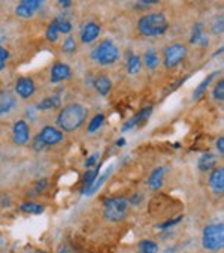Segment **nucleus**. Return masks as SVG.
<instances>
[{
    "mask_svg": "<svg viewBox=\"0 0 224 253\" xmlns=\"http://www.w3.org/2000/svg\"><path fill=\"white\" fill-rule=\"evenodd\" d=\"M54 23H55V26H57V30H59V33L69 35V33L72 32V24H71L68 20L62 18V17L54 18Z\"/></svg>",
    "mask_w": 224,
    "mask_h": 253,
    "instance_id": "27",
    "label": "nucleus"
},
{
    "mask_svg": "<svg viewBox=\"0 0 224 253\" xmlns=\"http://www.w3.org/2000/svg\"><path fill=\"white\" fill-rule=\"evenodd\" d=\"M202 246L211 252H217V250L223 249V246H224V226H223V223L208 225L203 229Z\"/></svg>",
    "mask_w": 224,
    "mask_h": 253,
    "instance_id": "5",
    "label": "nucleus"
},
{
    "mask_svg": "<svg viewBox=\"0 0 224 253\" xmlns=\"http://www.w3.org/2000/svg\"><path fill=\"white\" fill-rule=\"evenodd\" d=\"M181 219H183V216H180V217H177V219H174V220H169V222H166V223L160 225L158 228H160V229H166V228H169V226H174V223H178V222H180Z\"/></svg>",
    "mask_w": 224,
    "mask_h": 253,
    "instance_id": "37",
    "label": "nucleus"
},
{
    "mask_svg": "<svg viewBox=\"0 0 224 253\" xmlns=\"http://www.w3.org/2000/svg\"><path fill=\"white\" fill-rule=\"evenodd\" d=\"M35 90H36V87H35V83H33L32 78H29V77L18 78V81L15 84V91H17V94L20 97L29 99V97H32L35 94Z\"/></svg>",
    "mask_w": 224,
    "mask_h": 253,
    "instance_id": "10",
    "label": "nucleus"
},
{
    "mask_svg": "<svg viewBox=\"0 0 224 253\" xmlns=\"http://www.w3.org/2000/svg\"><path fill=\"white\" fill-rule=\"evenodd\" d=\"M62 105V100H60V96L59 94H54L51 97H45L42 99L40 102L36 104V110L37 111H46V110H51V108H59Z\"/></svg>",
    "mask_w": 224,
    "mask_h": 253,
    "instance_id": "17",
    "label": "nucleus"
},
{
    "mask_svg": "<svg viewBox=\"0 0 224 253\" xmlns=\"http://www.w3.org/2000/svg\"><path fill=\"white\" fill-rule=\"evenodd\" d=\"M17 107V97L8 90H0V116L11 113Z\"/></svg>",
    "mask_w": 224,
    "mask_h": 253,
    "instance_id": "11",
    "label": "nucleus"
},
{
    "mask_svg": "<svg viewBox=\"0 0 224 253\" xmlns=\"http://www.w3.org/2000/svg\"><path fill=\"white\" fill-rule=\"evenodd\" d=\"M144 62H145V65H147V68L148 69H155L157 66H158V56H157V53L154 51V49H148V51L145 53V56H144Z\"/></svg>",
    "mask_w": 224,
    "mask_h": 253,
    "instance_id": "25",
    "label": "nucleus"
},
{
    "mask_svg": "<svg viewBox=\"0 0 224 253\" xmlns=\"http://www.w3.org/2000/svg\"><path fill=\"white\" fill-rule=\"evenodd\" d=\"M187 56V48L183 43H174L164 49V66L167 69L178 66Z\"/></svg>",
    "mask_w": 224,
    "mask_h": 253,
    "instance_id": "7",
    "label": "nucleus"
},
{
    "mask_svg": "<svg viewBox=\"0 0 224 253\" xmlns=\"http://www.w3.org/2000/svg\"><path fill=\"white\" fill-rule=\"evenodd\" d=\"M63 141V132L52 126H43L42 130L33 139V148L40 151L49 145H57Z\"/></svg>",
    "mask_w": 224,
    "mask_h": 253,
    "instance_id": "6",
    "label": "nucleus"
},
{
    "mask_svg": "<svg viewBox=\"0 0 224 253\" xmlns=\"http://www.w3.org/2000/svg\"><path fill=\"white\" fill-rule=\"evenodd\" d=\"M142 69V62H141V57L136 56V54H130V57L127 59V71L130 75H135V74H139Z\"/></svg>",
    "mask_w": 224,
    "mask_h": 253,
    "instance_id": "23",
    "label": "nucleus"
},
{
    "mask_svg": "<svg viewBox=\"0 0 224 253\" xmlns=\"http://www.w3.org/2000/svg\"><path fill=\"white\" fill-rule=\"evenodd\" d=\"M151 113H152V107H148V108L141 110L133 119H130L129 122H126V123L123 125V130L126 132V130H130V129L136 127V126H141L144 122L148 120V117L151 116Z\"/></svg>",
    "mask_w": 224,
    "mask_h": 253,
    "instance_id": "14",
    "label": "nucleus"
},
{
    "mask_svg": "<svg viewBox=\"0 0 224 253\" xmlns=\"http://www.w3.org/2000/svg\"><path fill=\"white\" fill-rule=\"evenodd\" d=\"M94 87L96 90L102 94V96H106L112 87V83H111V78H108L106 75H100L94 80Z\"/></svg>",
    "mask_w": 224,
    "mask_h": 253,
    "instance_id": "19",
    "label": "nucleus"
},
{
    "mask_svg": "<svg viewBox=\"0 0 224 253\" xmlns=\"http://www.w3.org/2000/svg\"><path fill=\"white\" fill-rule=\"evenodd\" d=\"M21 210L24 213H30V214H40L43 211V207L36 204V202H24L21 206Z\"/></svg>",
    "mask_w": 224,
    "mask_h": 253,
    "instance_id": "28",
    "label": "nucleus"
},
{
    "mask_svg": "<svg viewBox=\"0 0 224 253\" xmlns=\"http://www.w3.org/2000/svg\"><path fill=\"white\" fill-rule=\"evenodd\" d=\"M118 57H120V51H118L117 45L109 39L99 43L91 53V59L102 66L115 63L118 60Z\"/></svg>",
    "mask_w": 224,
    "mask_h": 253,
    "instance_id": "3",
    "label": "nucleus"
},
{
    "mask_svg": "<svg viewBox=\"0 0 224 253\" xmlns=\"http://www.w3.org/2000/svg\"><path fill=\"white\" fill-rule=\"evenodd\" d=\"M99 171H100V164H97V167L91 171H87L84 178H82V183H84V187H82V195L94 184V181L97 180V175H99Z\"/></svg>",
    "mask_w": 224,
    "mask_h": 253,
    "instance_id": "21",
    "label": "nucleus"
},
{
    "mask_svg": "<svg viewBox=\"0 0 224 253\" xmlns=\"http://www.w3.org/2000/svg\"><path fill=\"white\" fill-rule=\"evenodd\" d=\"M39 253H46V252H39Z\"/></svg>",
    "mask_w": 224,
    "mask_h": 253,
    "instance_id": "42",
    "label": "nucleus"
},
{
    "mask_svg": "<svg viewBox=\"0 0 224 253\" xmlns=\"http://www.w3.org/2000/svg\"><path fill=\"white\" fill-rule=\"evenodd\" d=\"M100 35V26L96 23H88L84 26L82 32H81V41L82 43H90L93 41H96Z\"/></svg>",
    "mask_w": 224,
    "mask_h": 253,
    "instance_id": "15",
    "label": "nucleus"
},
{
    "mask_svg": "<svg viewBox=\"0 0 224 253\" xmlns=\"http://www.w3.org/2000/svg\"><path fill=\"white\" fill-rule=\"evenodd\" d=\"M217 167V156L212 153H203L197 161V168L202 172H208Z\"/></svg>",
    "mask_w": 224,
    "mask_h": 253,
    "instance_id": "16",
    "label": "nucleus"
},
{
    "mask_svg": "<svg viewBox=\"0 0 224 253\" xmlns=\"http://www.w3.org/2000/svg\"><path fill=\"white\" fill-rule=\"evenodd\" d=\"M209 186L214 193H223L224 190V168H214L209 175Z\"/></svg>",
    "mask_w": 224,
    "mask_h": 253,
    "instance_id": "12",
    "label": "nucleus"
},
{
    "mask_svg": "<svg viewBox=\"0 0 224 253\" xmlns=\"http://www.w3.org/2000/svg\"><path fill=\"white\" fill-rule=\"evenodd\" d=\"M59 30H57V26H55V23H54V20L51 21V24L48 26V29H46V39L48 41H51V42H55L59 39Z\"/></svg>",
    "mask_w": 224,
    "mask_h": 253,
    "instance_id": "30",
    "label": "nucleus"
},
{
    "mask_svg": "<svg viewBox=\"0 0 224 253\" xmlns=\"http://www.w3.org/2000/svg\"><path fill=\"white\" fill-rule=\"evenodd\" d=\"M99 156H100V153L99 151H96V153H93L87 161H85V168L88 169V168H91L93 165H97L96 162H97V159H99Z\"/></svg>",
    "mask_w": 224,
    "mask_h": 253,
    "instance_id": "35",
    "label": "nucleus"
},
{
    "mask_svg": "<svg viewBox=\"0 0 224 253\" xmlns=\"http://www.w3.org/2000/svg\"><path fill=\"white\" fill-rule=\"evenodd\" d=\"M163 175H164V168H155L151 172V175L148 178V184H149V187L152 190H157V189L161 187V184H163Z\"/></svg>",
    "mask_w": 224,
    "mask_h": 253,
    "instance_id": "20",
    "label": "nucleus"
},
{
    "mask_svg": "<svg viewBox=\"0 0 224 253\" xmlns=\"http://www.w3.org/2000/svg\"><path fill=\"white\" fill-rule=\"evenodd\" d=\"M158 246L151 240H144L138 244V253H157Z\"/></svg>",
    "mask_w": 224,
    "mask_h": 253,
    "instance_id": "24",
    "label": "nucleus"
},
{
    "mask_svg": "<svg viewBox=\"0 0 224 253\" xmlns=\"http://www.w3.org/2000/svg\"><path fill=\"white\" fill-rule=\"evenodd\" d=\"M12 139L17 145H26L30 141V127L24 120H18L14 123Z\"/></svg>",
    "mask_w": 224,
    "mask_h": 253,
    "instance_id": "8",
    "label": "nucleus"
},
{
    "mask_svg": "<svg viewBox=\"0 0 224 253\" xmlns=\"http://www.w3.org/2000/svg\"><path fill=\"white\" fill-rule=\"evenodd\" d=\"M76 49V41H75V38H72V36H68L66 38V41L63 42V51L65 53H74Z\"/></svg>",
    "mask_w": 224,
    "mask_h": 253,
    "instance_id": "31",
    "label": "nucleus"
},
{
    "mask_svg": "<svg viewBox=\"0 0 224 253\" xmlns=\"http://www.w3.org/2000/svg\"><path fill=\"white\" fill-rule=\"evenodd\" d=\"M218 74L217 72H212V74H209L200 84H199V87L194 90V93H193V100H199L200 97H202V94L206 91V88L209 87V84H211V81L212 80H215V77H217Z\"/></svg>",
    "mask_w": 224,
    "mask_h": 253,
    "instance_id": "22",
    "label": "nucleus"
},
{
    "mask_svg": "<svg viewBox=\"0 0 224 253\" xmlns=\"http://www.w3.org/2000/svg\"><path fill=\"white\" fill-rule=\"evenodd\" d=\"M190 42L191 43H200L202 46H208V36L203 33V24L202 23H196L194 27H193V33H191V38H190Z\"/></svg>",
    "mask_w": 224,
    "mask_h": 253,
    "instance_id": "18",
    "label": "nucleus"
},
{
    "mask_svg": "<svg viewBox=\"0 0 224 253\" xmlns=\"http://www.w3.org/2000/svg\"><path fill=\"white\" fill-rule=\"evenodd\" d=\"M60 253H68V252H66V249H63V250H62Z\"/></svg>",
    "mask_w": 224,
    "mask_h": 253,
    "instance_id": "41",
    "label": "nucleus"
},
{
    "mask_svg": "<svg viewBox=\"0 0 224 253\" xmlns=\"http://www.w3.org/2000/svg\"><path fill=\"white\" fill-rule=\"evenodd\" d=\"M8 59H9L8 49H6V48H3L2 45H0V71H3V69H5Z\"/></svg>",
    "mask_w": 224,
    "mask_h": 253,
    "instance_id": "34",
    "label": "nucleus"
},
{
    "mask_svg": "<svg viewBox=\"0 0 224 253\" xmlns=\"http://www.w3.org/2000/svg\"><path fill=\"white\" fill-rule=\"evenodd\" d=\"M88 110L81 104H69L60 110L57 117V126L65 132H74L79 129L87 120Z\"/></svg>",
    "mask_w": 224,
    "mask_h": 253,
    "instance_id": "1",
    "label": "nucleus"
},
{
    "mask_svg": "<svg viewBox=\"0 0 224 253\" xmlns=\"http://www.w3.org/2000/svg\"><path fill=\"white\" fill-rule=\"evenodd\" d=\"M71 78V68L66 63H55L51 69V83H60Z\"/></svg>",
    "mask_w": 224,
    "mask_h": 253,
    "instance_id": "13",
    "label": "nucleus"
},
{
    "mask_svg": "<svg viewBox=\"0 0 224 253\" xmlns=\"http://www.w3.org/2000/svg\"><path fill=\"white\" fill-rule=\"evenodd\" d=\"M127 209H129V199L127 198H124V196L109 198V199H105L103 214L111 222H120L124 219Z\"/></svg>",
    "mask_w": 224,
    "mask_h": 253,
    "instance_id": "4",
    "label": "nucleus"
},
{
    "mask_svg": "<svg viewBox=\"0 0 224 253\" xmlns=\"http://www.w3.org/2000/svg\"><path fill=\"white\" fill-rule=\"evenodd\" d=\"M217 148H218V153H220V155L224 153V138H223V136H220V138L217 139Z\"/></svg>",
    "mask_w": 224,
    "mask_h": 253,
    "instance_id": "38",
    "label": "nucleus"
},
{
    "mask_svg": "<svg viewBox=\"0 0 224 253\" xmlns=\"http://www.w3.org/2000/svg\"><path fill=\"white\" fill-rule=\"evenodd\" d=\"M46 184H48V181L46 180H40L36 186H35V190H33V193H39V192H42L45 187H46Z\"/></svg>",
    "mask_w": 224,
    "mask_h": 253,
    "instance_id": "36",
    "label": "nucleus"
},
{
    "mask_svg": "<svg viewBox=\"0 0 224 253\" xmlns=\"http://www.w3.org/2000/svg\"><path fill=\"white\" fill-rule=\"evenodd\" d=\"M117 145H118V147H121V145H126V139H124V138H120V139L117 141Z\"/></svg>",
    "mask_w": 224,
    "mask_h": 253,
    "instance_id": "40",
    "label": "nucleus"
},
{
    "mask_svg": "<svg viewBox=\"0 0 224 253\" xmlns=\"http://www.w3.org/2000/svg\"><path fill=\"white\" fill-rule=\"evenodd\" d=\"M211 32H212L214 35H218V33H221V32H223V15L217 17V18L212 21Z\"/></svg>",
    "mask_w": 224,
    "mask_h": 253,
    "instance_id": "33",
    "label": "nucleus"
},
{
    "mask_svg": "<svg viewBox=\"0 0 224 253\" xmlns=\"http://www.w3.org/2000/svg\"><path fill=\"white\" fill-rule=\"evenodd\" d=\"M214 99L223 102V99H224V83H223V80H220L214 87Z\"/></svg>",
    "mask_w": 224,
    "mask_h": 253,
    "instance_id": "32",
    "label": "nucleus"
},
{
    "mask_svg": "<svg viewBox=\"0 0 224 253\" xmlns=\"http://www.w3.org/2000/svg\"><path fill=\"white\" fill-rule=\"evenodd\" d=\"M111 172H112V167H109V168H108V169H106V171H105L102 175H100V178H99V180H96V181H94V184H93V186H91V187H90V189H88L85 193H84V195H87V196L93 195V193H94V192H96L99 187H102V184L106 181V178H108V175H109Z\"/></svg>",
    "mask_w": 224,
    "mask_h": 253,
    "instance_id": "26",
    "label": "nucleus"
},
{
    "mask_svg": "<svg viewBox=\"0 0 224 253\" xmlns=\"http://www.w3.org/2000/svg\"><path fill=\"white\" fill-rule=\"evenodd\" d=\"M40 6H42L40 0H23V2L17 5L15 14L21 18H30L39 11Z\"/></svg>",
    "mask_w": 224,
    "mask_h": 253,
    "instance_id": "9",
    "label": "nucleus"
},
{
    "mask_svg": "<svg viewBox=\"0 0 224 253\" xmlns=\"http://www.w3.org/2000/svg\"><path fill=\"white\" fill-rule=\"evenodd\" d=\"M59 3H60L62 6H66V8L72 5V2H69V0H60V2H59Z\"/></svg>",
    "mask_w": 224,
    "mask_h": 253,
    "instance_id": "39",
    "label": "nucleus"
},
{
    "mask_svg": "<svg viewBox=\"0 0 224 253\" xmlns=\"http://www.w3.org/2000/svg\"><path fill=\"white\" fill-rule=\"evenodd\" d=\"M138 29L144 36L152 38V36H161L169 29V21L163 12H151L144 17H141L138 23Z\"/></svg>",
    "mask_w": 224,
    "mask_h": 253,
    "instance_id": "2",
    "label": "nucleus"
},
{
    "mask_svg": "<svg viewBox=\"0 0 224 253\" xmlns=\"http://www.w3.org/2000/svg\"><path fill=\"white\" fill-rule=\"evenodd\" d=\"M103 122H105V116H103V114H96V116L91 119L90 125H88V132H90V133L97 132V130L102 127Z\"/></svg>",
    "mask_w": 224,
    "mask_h": 253,
    "instance_id": "29",
    "label": "nucleus"
}]
</instances>
